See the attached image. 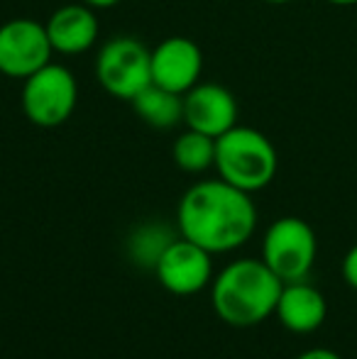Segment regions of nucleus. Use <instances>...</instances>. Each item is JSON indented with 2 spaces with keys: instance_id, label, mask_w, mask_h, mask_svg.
I'll return each mask as SVG.
<instances>
[{
  "instance_id": "nucleus-1",
  "label": "nucleus",
  "mask_w": 357,
  "mask_h": 359,
  "mask_svg": "<svg viewBox=\"0 0 357 359\" xmlns=\"http://www.w3.org/2000/svg\"><path fill=\"white\" fill-rule=\"evenodd\" d=\"M179 235L196 242L210 255H225L252 237L257 227V208L252 194L218 179L198 181L179 201Z\"/></svg>"
},
{
  "instance_id": "nucleus-2",
  "label": "nucleus",
  "mask_w": 357,
  "mask_h": 359,
  "mask_svg": "<svg viewBox=\"0 0 357 359\" xmlns=\"http://www.w3.org/2000/svg\"><path fill=\"white\" fill-rule=\"evenodd\" d=\"M284 281L262 259H235L210 286L215 316L233 327H252L274 316Z\"/></svg>"
},
{
  "instance_id": "nucleus-3",
  "label": "nucleus",
  "mask_w": 357,
  "mask_h": 359,
  "mask_svg": "<svg viewBox=\"0 0 357 359\" xmlns=\"http://www.w3.org/2000/svg\"><path fill=\"white\" fill-rule=\"evenodd\" d=\"M215 171L235 189L262 191L271 184L279 166V156L264 133L245 125H235L215 140Z\"/></svg>"
},
{
  "instance_id": "nucleus-4",
  "label": "nucleus",
  "mask_w": 357,
  "mask_h": 359,
  "mask_svg": "<svg viewBox=\"0 0 357 359\" xmlns=\"http://www.w3.org/2000/svg\"><path fill=\"white\" fill-rule=\"evenodd\" d=\"M79 86L62 64L49 62L22 81V113L37 128H59L76 110Z\"/></svg>"
},
{
  "instance_id": "nucleus-5",
  "label": "nucleus",
  "mask_w": 357,
  "mask_h": 359,
  "mask_svg": "<svg viewBox=\"0 0 357 359\" xmlns=\"http://www.w3.org/2000/svg\"><path fill=\"white\" fill-rule=\"evenodd\" d=\"M318 255V240L306 220L286 215L274 220L264 232L262 262L284 284L304 281Z\"/></svg>"
},
{
  "instance_id": "nucleus-6",
  "label": "nucleus",
  "mask_w": 357,
  "mask_h": 359,
  "mask_svg": "<svg viewBox=\"0 0 357 359\" xmlns=\"http://www.w3.org/2000/svg\"><path fill=\"white\" fill-rule=\"evenodd\" d=\"M98 83L120 100H133L152 83V49L135 37H113L95 59Z\"/></svg>"
},
{
  "instance_id": "nucleus-7",
  "label": "nucleus",
  "mask_w": 357,
  "mask_h": 359,
  "mask_svg": "<svg viewBox=\"0 0 357 359\" xmlns=\"http://www.w3.org/2000/svg\"><path fill=\"white\" fill-rule=\"evenodd\" d=\"M47 27L37 20L15 18L0 25V74L25 81L52 62Z\"/></svg>"
},
{
  "instance_id": "nucleus-8",
  "label": "nucleus",
  "mask_w": 357,
  "mask_h": 359,
  "mask_svg": "<svg viewBox=\"0 0 357 359\" xmlns=\"http://www.w3.org/2000/svg\"><path fill=\"white\" fill-rule=\"evenodd\" d=\"M154 276L164 291L174 296H194L213 279V255L179 235L159 257Z\"/></svg>"
},
{
  "instance_id": "nucleus-9",
  "label": "nucleus",
  "mask_w": 357,
  "mask_h": 359,
  "mask_svg": "<svg viewBox=\"0 0 357 359\" xmlns=\"http://www.w3.org/2000/svg\"><path fill=\"white\" fill-rule=\"evenodd\" d=\"M184 125L218 140L238 125V100L220 83H196L184 93Z\"/></svg>"
},
{
  "instance_id": "nucleus-10",
  "label": "nucleus",
  "mask_w": 357,
  "mask_h": 359,
  "mask_svg": "<svg viewBox=\"0 0 357 359\" xmlns=\"http://www.w3.org/2000/svg\"><path fill=\"white\" fill-rule=\"evenodd\" d=\"M203 54L189 37H167L152 49V83L184 95L201 79Z\"/></svg>"
},
{
  "instance_id": "nucleus-11",
  "label": "nucleus",
  "mask_w": 357,
  "mask_h": 359,
  "mask_svg": "<svg viewBox=\"0 0 357 359\" xmlns=\"http://www.w3.org/2000/svg\"><path fill=\"white\" fill-rule=\"evenodd\" d=\"M47 37L57 54H83L98 39V18L86 3H67L44 22Z\"/></svg>"
},
{
  "instance_id": "nucleus-12",
  "label": "nucleus",
  "mask_w": 357,
  "mask_h": 359,
  "mask_svg": "<svg viewBox=\"0 0 357 359\" xmlns=\"http://www.w3.org/2000/svg\"><path fill=\"white\" fill-rule=\"evenodd\" d=\"M274 316L289 332L309 335L325 323L328 303L316 286L306 284V281H289L281 288Z\"/></svg>"
},
{
  "instance_id": "nucleus-13",
  "label": "nucleus",
  "mask_w": 357,
  "mask_h": 359,
  "mask_svg": "<svg viewBox=\"0 0 357 359\" xmlns=\"http://www.w3.org/2000/svg\"><path fill=\"white\" fill-rule=\"evenodd\" d=\"M130 103L140 115V120L154 130H169L184 123V95L162 88L157 83L144 86Z\"/></svg>"
},
{
  "instance_id": "nucleus-14",
  "label": "nucleus",
  "mask_w": 357,
  "mask_h": 359,
  "mask_svg": "<svg viewBox=\"0 0 357 359\" xmlns=\"http://www.w3.org/2000/svg\"><path fill=\"white\" fill-rule=\"evenodd\" d=\"M179 237V232L172 230V225L162 220H149L137 225L128 237V259L137 264L140 269L154 271L159 257L164 255L169 245Z\"/></svg>"
},
{
  "instance_id": "nucleus-15",
  "label": "nucleus",
  "mask_w": 357,
  "mask_h": 359,
  "mask_svg": "<svg viewBox=\"0 0 357 359\" xmlns=\"http://www.w3.org/2000/svg\"><path fill=\"white\" fill-rule=\"evenodd\" d=\"M172 156L179 169L186 171V174H203L215 164V140L186 128L174 140Z\"/></svg>"
},
{
  "instance_id": "nucleus-16",
  "label": "nucleus",
  "mask_w": 357,
  "mask_h": 359,
  "mask_svg": "<svg viewBox=\"0 0 357 359\" xmlns=\"http://www.w3.org/2000/svg\"><path fill=\"white\" fill-rule=\"evenodd\" d=\"M343 279L348 281L350 288L357 291V245L350 247L348 255H345V259H343Z\"/></svg>"
},
{
  "instance_id": "nucleus-17",
  "label": "nucleus",
  "mask_w": 357,
  "mask_h": 359,
  "mask_svg": "<svg viewBox=\"0 0 357 359\" xmlns=\"http://www.w3.org/2000/svg\"><path fill=\"white\" fill-rule=\"evenodd\" d=\"M296 359H343V357L333 350H325V347H314V350H306L304 355H299Z\"/></svg>"
},
{
  "instance_id": "nucleus-18",
  "label": "nucleus",
  "mask_w": 357,
  "mask_h": 359,
  "mask_svg": "<svg viewBox=\"0 0 357 359\" xmlns=\"http://www.w3.org/2000/svg\"><path fill=\"white\" fill-rule=\"evenodd\" d=\"M81 3H86L88 8H93V10H108V8H115L118 3H123V0H81Z\"/></svg>"
},
{
  "instance_id": "nucleus-19",
  "label": "nucleus",
  "mask_w": 357,
  "mask_h": 359,
  "mask_svg": "<svg viewBox=\"0 0 357 359\" xmlns=\"http://www.w3.org/2000/svg\"><path fill=\"white\" fill-rule=\"evenodd\" d=\"M325 3H330V5H343V8H348V5H357V0H325Z\"/></svg>"
},
{
  "instance_id": "nucleus-20",
  "label": "nucleus",
  "mask_w": 357,
  "mask_h": 359,
  "mask_svg": "<svg viewBox=\"0 0 357 359\" xmlns=\"http://www.w3.org/2000/svg\"><path fill=\"white\" fill-rule=\"evenodd\" d=\"M264 3H271V5H286V3H294V0H264Z\"/></svg>"
}]
</instances>
